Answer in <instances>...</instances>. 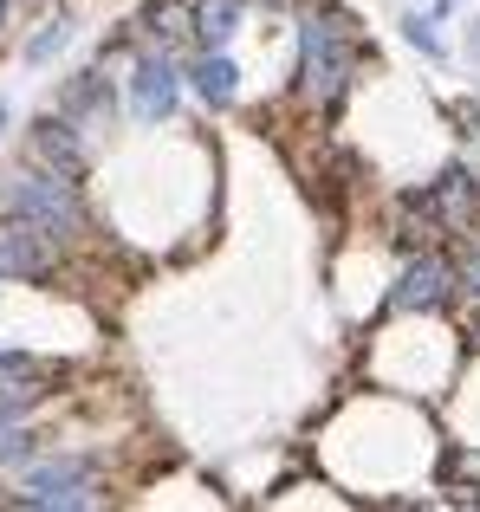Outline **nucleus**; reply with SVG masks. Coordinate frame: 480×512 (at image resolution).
<instances>
[{
    "label": "nucleus",
    "mask_w": 480,
    "mask_h": 512,
    "mask_svg": "<svg viewBox=\"0 0 480 512\" xmlns=\"http://www.w3.org/2000/svg\"><path fill=\"white\" fill-rule=\"evenodd\" d=\"M299 46H305V59H299L305 98H312V104H338L344 85H351V72H357V33H351V20H344L338 7H318L312 20L299 26Z\"/></svg>",
    "instance_id": "nucleus-1"
},
{
    "label": "nucleus",
    "mask_w": 480,
    "mask_h": 512,
    "mask_svg": "<svg viewBox=\"0 0 480 512\" xmlns=\"http://www.w3.org/2000/svg\"><path fill=\"white\" fill-rule=\"evenodd\" d=\"M0 214H7V221H33V227H46V234H72L78 227L72 175H7V182H0Z\"/></svg>",
    "instance_id": "nucleus-2"
},
{
    "label": "nucleus",
    "mask_w": 480,
    "mask_h": 512,
    "mask_svg": "<svg viewBox=\"0 0 480 512\" xmlns=\"http://www.w3.org/2000/svg\"><path fill=\"white\" fill-rule=\"evenodd\" d=\"M448 292H455V266L435 260V253H422V260L403 266V279H396L390 305H396V312H442Z\"/></svg>",
    "instance_id": "nucleus-3"
},
{
    "label": "nucleus",
    "mask_w": 480,
    "mask_h": 512,
    "mask_svg": "<svg viewBox=\"0 0 480 512\" xmlns=\"http://www.w3.org/2000/svg\"><path fill=\"white\" fill-rule=\"evenodd\" d=\"M52 273V234L33 221L0 227V279H39Z\"/></svg>",
    "instance_id": "nucleus-4"
},
{
    "label": "nucleus",
    "mask_w": 480,
    "mask_h": 512,
    "mask_svg": "<svg viewBox=\"0 0 480 512\" xmlns=\"http://www.w3.org/2000/svg\"><path fill=\"white\" fill-rule=\"evenodd\" d=\"M130 111H137L143 124H163V117L176 111V65L169 59H143L137 78H130Z\"/></svg>",
    "instance_id": "nucleus-5"
},
{
    "label": "nucleus",
    "mask_w": 480,
    "mask_h": 512,
    "mask_svg": "<svg viewBox=\"0 0 480 512\" xmlns=\"http://www.w3.org/2000/svg\"><path fill=\"white\" fill-rule=\"evenodd\" d=\"M33 150H39V163H52V175H78L85 169V150L72 143V124H65V117L59 124L46 117V124L33 130Z\"/></svg>",
    "instance_id": "nucleus-6"
},
{
    "label": "nucleus",
    "mask_w": 480,
    "mask_h": 512,
    "mask_svg": "<svg viewBox=\"0 0 480 512\" xmlns=\"http://www.w3.org/2000/svg\"><path fill=\"white\" fill-rule=\"evenodd\" d=\"M234 33H240V0H202V7H195V39H202L208 52H221Z\"/></svg>",
    "instance_id": "nucleus-7"
},
{
    "label": "nucleus",
    "mask_w": 480,
    "mask_h": 512,
    "mask_svg": "<svg viewBox=\"0 0 480 512\" xmlns=\"http://www.w3.org/2000/svg\"><path fill=\"white\" fill-rule=\"evenodd\" d=\"M195 91H202L208 104H234L240 72H234L228 59H221V52H202V59H195Z\"/></svg>",
    "instance_id": "nucleus-8"
},
{
    "label": "nucleus",
    "mask_w": 480,
    "mask_h": 512,
    "mask_svg": "<svg viewBox=\"0 0 480 512\" xmlns=\"http://www.w3.org/2000/svg\"><path fill=\"white\" fill-rule=\"evenodd\" d=\"M403 33H409V46H416V52H429V59H442V39H435V20H422V13H409V20H403Z\"/></svg>",
    "instance_id": "nucleus-9"
},
{
    "label": "nucleus",
    "mask_w": 480,
    "mask_h": 512,
    "mask_svg": "<svg viewBox=\"0 0 480 512\" xmlns=\"http://www.w3.org/2000/svg\"><path fill=\"white\" fill-rule=\"evenodd\" d=\"M65 26H72V20H52V26H46V33H33V46H26V59H33V65H46V59H52V52H59V46H65Z\"/></svg>",
    "instance_id": "nucleus-10"
},
{
    "label": "nucleus",
    "mask_w": 480,
    "mask_h": 512,
    "mask_svg": "<svg viewBox=\"0 0 480 512\" xmlns=\"http://www.w3.org/2000/svg\"><path fill=\"white\" fill-rule=\"evenodd\" d=\"M26 409H33V389H0V422H13Z\"/></svg>",
    "instance_id": "nucleus-11"
},
{
    "label": "nucleus",
    "mask_w": 480,
    "mask_h": 512,
    "mask_svg": "<svg viewBox=\"0 0 480 512\" xmlns=\"http://www.w3.org/2000/svg\"><path fill=\"white\" fill-rule=\"evenodd\" d=\"M0 376H33V357H20V350H0Z\"/></svg>",
    "instance_id": "nucleus-12"
},
{
    "label": "nucleus",
    "mask_w": 480,
    "mask_h": 512,
    "mask_svg": "<svg viewBox=\"0 0 480 512\" xmlns=\"http://www.w3.org/2000/svg\"><path fill=\"white\" fill-rule=\"evenodd\" d=\"M468 286H474V292H480V247H474V253H468Z\"/></svg>",
    "instance_id": "nucleus-13"
},
{
    "label": "nucleus",
    "mask_w": 480,
    "mask_h": 512,
    "mask_svg": "<svg viewBox=\"0 0 480 512\" xmlns=\"http://www.w3.org/2000/svg\"><path fill=\"white\" fill-rule=\"evenodd\" d=\"M435 7H442V13H448V7H461V0H435Z\"/></svg>",
    "instance_id": "nucleus-14"
},
{
    "label": "nucleus",
    "mask_w": 480,
    "mask_h": 512,
    "mask_svg": "<svg viewBox=\"0 0 480 512\" xmlns=\"http://www.w3.org/2000/svg\"><path fill=\"white\" fill-rule=\"evenodd\" d=\"M0 20H7V0H0Z\"/></svg>",
    "instance_id": "nucleus-15"
}]
</instances>
